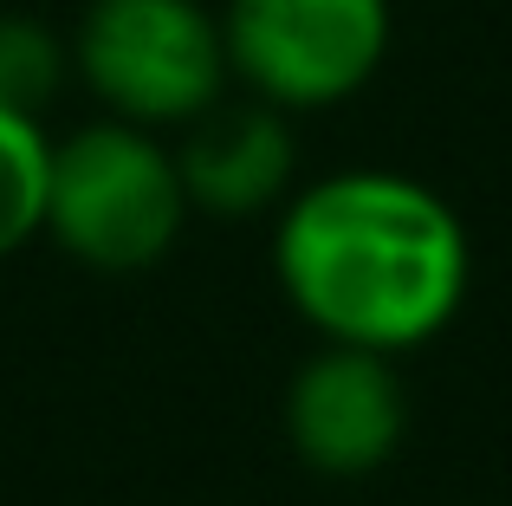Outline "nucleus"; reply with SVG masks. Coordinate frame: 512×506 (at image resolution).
<instances>
[{"label":"nucleus","mask_w":512,"mask_h":506,"mask_svg":"<svg viewBox=\"0 0 512 506\" xmlns=\"http://www.w3.org/2000/svg\"><path fill=\"white\" fill-rule=\"evenodd\" d=\"M273 279L325 344L415 351L467 305L474 247L448 195L396 169H338L286 195Z\"/></svg>","instance_id":"obj_1"},{"label":"nucleus","mask_w":512,"mask_h":506,"mask_svg":"<svg viewBox=\"0 0 512 506\" xmlns=\"http://www.w3.org/2000/svg\"><path fill=\"white\" fill-rule=\"evenodd\" d=\"M188 221V195L175 176V150L156 130L104 117L52 143L46 169V228L72 260L98 273H143L175 247Z\"/></svg>","instance_id":"obj_2"},{"label":"nucleus","mask_w":512,"mask_h":506,"mask_svg":"<svg viewBox=\"0 0 512 506\" xmlns=\"http://www.w3.org/2000/svg\"><path fill=\"white\" fill-rule=\"evenodd\" d=\"M72 72L124 124L182 130L227 85L221 20L201 0H91L72 33Z\"/></svg>","instance_id":"obj_3"},{"label":"nucleus","mask_w":512,"mask_h":506,"mask_svg":"<svg viewBox=\"0 0 512 506\" xmlns=\"http://www.w3.org/2000/svg\"><path fill=\"white\" fill-rule=\"evenodd\" d=\"M227 78L279 111L357 98L389 52V0H227Z\"/></svg>","instance_id":"obj_4"},{"label":"nucleus","mask_w":512,"mask_h":506,"mask_svg":"<svg viewBox=\"0 0 512 506\" xmlns=\"http://www.w3.org/2000/svg\"><path fill=\"white\" fill-rule=\"evenodd\" d=\"M409 435V390L389 351L325 344L286 383V442L305 468L331 481L376 474Z\"/></svg>","instance_id":"obj_5"},{"label":"nucleus","mask_w":512,"mask_h":506,"mask_svg":"<svg viewBox=\"0 0 512 506\" xmlns=\"http://www.w3.org/2000/svg\"><path fill=\"white\" fill-rule=\"evenodd\" d=\"M292 169H299V143H292L286 111L266 98H214L201 117H188L182 143H175V176H182L188 208L221 221L279 208L292 195Z\"/></svg>","instance_id":"obj_6"},{"label":"nucleus","mask_w":512,"mask_h":506,"mask_svg":"<svg viewBox=\"0 0 512 506\" xmlns=\"http://www.w3.org/2000/svg\"><path fill=\"white\" fill-rule=\"evenodd\" d=\"M46 169L52 137L33 111L0 104V260L46 228Z\"/></svg>","instance_id":"obj_7"},{"label":"nucleus","mask_w":512,"mask_h":506,"mask_svg":"<svg viewBox=\"0 0 512 506\" xmlns=\"http://www.w3.org/2000/svg\"><path fill=\"white\" fill-rule=\"evenodd\" d=\"M65 72H72V46L59 33H46L39 20H20V13L0 20V104L39 117V104L65 85Z\"/></svg>","instance_id":"obj_8"}]
</instances>
